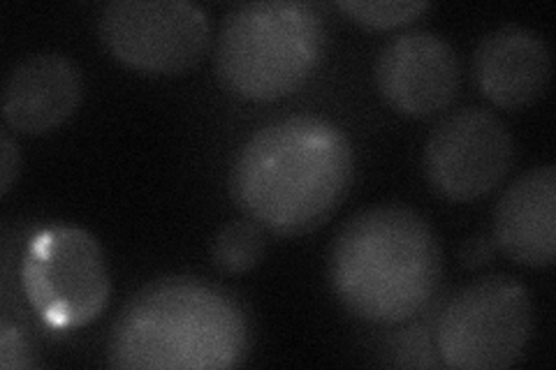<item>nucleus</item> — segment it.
Returning a JSON list of instances; mask_svg holds the SVG:
<instances>
[{"label":"nucleus","mask_w":556,"mask_h":370,"mask_svg":"<svg viewBox=\"0 0 556 370\" xmlns=\"http://www.w3.org/2000/svg\"><path fill=\"white\" fill-rule=\"evenodd\" d=\"M355 176L351 139L332 120L290 116L257 130L235 157L230 195L265 232L302 237L337 214Z\"/></svg>","instance_id":"nucleus-1"},{"label":"nucleus","mask_w":556,"mask_h":370,"mask_svg":"<svg viewBox=\"0 0 556 370\" xmlns=\"http://www.w3.org/2000/svg\"><path fill=\"white\" fill-rule=\"evenodd\" d=\"M251 345V315L230 290L172 276L137 292L121 310L108 359L130 370H220L247 361Z\"/></svg>","instance_id":"nucleus-2"},{"label":"nucleus","mask_w":556,"mask_h":370,"mask_svg":"<svg viewBox=\"0 0 556 370\" xmlns=\"http://www.w3.org/2000/svg\"><path fill=\"white\" fill-rule=\"evenodd\" d=\"M339 304L369 324H402L425 310L443 278L431 225L406 206H374L348 220L327 261Z\"/></svg>","instance_id":"nucleus-3"},{"label":"nucleus","mask_w":556,"mask_h":370,"mask_svg":"<svg viewBox=\"0 0 556 370\" xmlns=\"http://www.w3.org/2000/svg\"><path fill=\"white\" fill-rule=\"evenodd\" d=\"M327 49L325 20L300 0L237 5L223 20L216 77L225 91L251 102L298 93L316 75Z\"/></svg>","instance_id":"nucleus-4"},{"label":"nucleus","mask_w":556,"mask_h":370,"mask_svg":"<svg viewBox=\"0 0 556 370\" xmlns=\"http://www.w3.org/2000/svg\"><path fill=\"white\" fill-rule=\"evenodd\" d=\"M533 331L529 290L510 276H484L450 298L437 324L445 366L503 370L525 355Z\"/></svg>","instance_id":"nucleus-5"},{"label":"nucleus","mask_w":556,"mask_h":370,"mask_svg":"<svg viewBox=\"0 0 556 370\" xmlns=\"http://www.w3.org/2000/svg\"><path fill=\"white\" fill-rule=\"evenodd\" d=\"M22 283L35 312L61 331L96 322L112 292L98 241L70 225L47 227L33 237Z\"/></svg>","instance_id":"nucleus-6"},{"label":"nucleus","mask_w":556,"mask_h":370,"mask_svg":"<svg viewBox=\"0 0 556 370\" xmlns=\"http://www.w3.org/2000/svg\"><path fill=\"white\" fill-rule=\"evenodd\" d=\"M98 30L118 63L149 75L186 73L212 42L208 14L188 0H116L104 5Z\"/></svg>","instance_id":"nucleus-7"},{"label":"nucleus","mask_w":556,"mask_h":370,"mask_svg":"<svg viewBox=\"0 0 556 370\" xmlns=\"http://www.w3.org/2000/svg\"><path fill=\"white\" fill-rule=\"evenodd\" d=\"M513 137L496 114L468 107L445 116L425 146L429 186L450 202L492 192L513 167Z\"/></svg>","instance_id":"nucleus-8"},{"label":"nucleus","mask_w":556,"mask_h":370,"mask_svg":"<svg viewBox=\"0 0 556 370\" xmlns=\"http://www.w3.org/2000/svg\"><path fill=\"white\" fill-rule=\"evenodd\" d=\"M462 81L459 59L441 35L408 30L392 38L376 61V86L390 107L410 118L443 112Z\"/></svg>","instance_id":"nucleus-9"},{"label":"nucleus","mask_w":556,"mask_h":370,"mask_svg":"<svg viewBox=\"0 0 556 370\" xmlns=\"http://www.w3.org/2000/svg\"><path fill=\"white\" fill-rule=\"evenodd\" d=\"M552 54L545 38L525 26L486 33L473 54V79L480 93L501 110H525L549 86Z\"/></svg>","instance_id":"nucleus-10"},{"label":"nucleus","mask_w":556,"mask_h":370,"mask_svg":"<svg viewBox=\"0 0 556 370\" xmlns=\"http://www.w3.org/2000/svg\"><path fill=\"white\" fill-rule=\"evenodd\" d=\"M79 67L61 54H35L16 65L3 88V120L22 135H47L79 110Z\"/></svg>","instance_id":"nucleus-11"},{"label":"nucleus","mask_w":556,"mask_h":370,"mask_svg":"<svg viewBox=\"0 0 556 370\" xmlns=\"http://www.w3.org/2000/svg\"><path fill=\"white\" fill-rule=\"evenodd\" d=\"M494 241L521 267L543 269L556 257V167L541 165L508 186L494 210Z\"/></svg>","instance_id":"nucleus-12"},{"label":"nucleus","mask_w":556,"mask_h":370,"mask_svg":"<svg viewBox=\"0 0 556 370\" xmlns=\"http://www.w3.org/2000/svg\"><path fill=\"white\" fill-rule=\"evenodd\" d=\"M267 251L265 229L253 220L223 225L212 241V261L223 273H247L263 261Z\"/></svg>","instance_id":"nucleus-13"},{"label":"nucleus","mask_w":556,"mask_h":370,"mask_svg":"<svg viewBox=\"0 0 556 370\" xmlns=\"http://www.w3.org/2000/svg\"><path fill=\"white\" fill-rule=\"evenodd\" d=\"M337 8L364 28L390 30L415 22L417 16L429 12L431 5L422 0H378V3L376 0H341Z\"/></svg>","instance_id":"nucleus-14"},{"label":"nucleus","mask_w":556,"mask_h":370,"mask_svg":"<svg viewBox=\"0 0 556 370\" xmlns=\"http://www.w3.org/2000/svg\"><path fill=\"white\" fill-rule=\"evenodd\" d=\"M33 363H35L33 352L24 336V331L5 320L3 329H0V366L5 370H14V368H30Z\"/></svg>","instance_id":"nucleus-15"},{"label":"nucleus","mask_w":556,"mask_h":370,"mask_svg":"<svg viewBox=\"0 0 556 370\" xmlns=\"http://www.w3.org/2000/svg\"><path fill=\"white\" fill-rule=\"evenodd\" d=\"M22 169V155L8 130L0 135V192L8 195L10 188L14 186V179L20 176Z\"/></svg>","instance_id":"nucleus-16"},{"label":"nucleus","mask_w":556,"mask_h":370,"mask_svg":"<svg viewBox=\"0 0 556 370\" xmlns=\"http://www.w3.org/2000/svg\"><path fill=\"white\" fill-rule=\"evenodd\" d=\"M494 257V245L490 239L484 237H476L468 239L462 245V264L468 269H480L484 264H490Z\"/></svg>","instance_id":"nucleus-17"}]
</instances>
